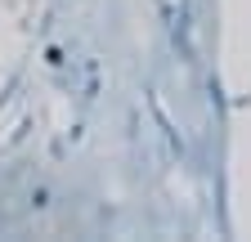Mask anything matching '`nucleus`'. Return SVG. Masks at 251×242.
<instances>
[]
</instances>
